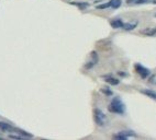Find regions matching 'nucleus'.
I'll use <instances>...</instances> for the list:
<instances>
[{"label":"nucleus","instance_id":"12","mask_svg":"<svg viewBox=\"0 0 156 140\" xmlns=\"http://www.w3.org/2000/svg\"><path fill=\"white\" fill-rule=\"evenodd\" d=\"M136 25H137V23H133V24H130V23H124L122 29H124L125 31H132V30H134L135 28H136Z\"/></svg>","mask_w":156,"mask_h":140},{"label":"nucleus","instance_id":"4","mask_svg":"<svg viewBox=\"0 0 156 140\" xmlns=\"http://www.w3.org/2000/svg\"><path fill=\"white\" fill-rule=\"evenodd\" d=\"M129 136H135L133 131L131 130H127V131H120L118 135H115V139H119V140H127Z\"/></svg>","mask_w":156,"mask_h":140},{"label":"nucleus","instance_id":"20","mask_svg":"<svg viewBox=\"0 0 156 140\" xmlns=\"http://www.w3.org/2000/svg\"><path fill=\"white\" fill-rule=\"evenodd\" d=\"M135 1H136V0H127V3H135Z\"/></svg>","mask_w":156,"mask_h":140},{"label":"nucleus","instance_id":"1","mask_svg":"<svg viewBox=\"0 0 156 140\" xmlns=\"http://www.w3.org/2000/svg\"><path fill=\"white\" fill-rule=\"evenodd\" d=\"M109 111L112 112V113H115V114H124L125 112V106L123 104L121 100L119 99V98H113L109 105Z\"/></svg>","mask_w":156,"mask_h":140},{"label":"nucleus","instance_id":"21","mask_svg":"<svg viewBox=\"0 0 156 140\" xmlns=\"http://www.w3.org/2000/svg\"><path fill=\"white\" fill-rule=\"evenodd\" d=\"M153 3H154V4H156V0H155V1H153Z\"/></svg>","mask_w":156,"mask_h":140},{"label":"nucleus","instance_id":"19","mask_svg":"<svg viewBox=\"0 0 156 140\" xmlns=\"http://www.w3.org/2000/svg\"><path fill=\"white\" fill-rule=\"evenodd\" d=\"M148 1H150V0H136L135 3H136V4H142V3H147Z\"/></svg>","mask_w":156,"mask_h":140},{"label":"nucleus","instance_id":"5","mask_svg":"<svg viewBox=\"0 0 156 140\" xmlns=\"http://www.w3.org/2000/svg\"><path fill=\"white\" fill-rule=\"evenodd\" d=\"M97 45H98V47L100 49H109V48L111 47V42L109 41V39H102V41L98 42Z\"/></svg>","mask_w":156,"mask_h":140},{"label":"nucleus","instance_id":"16","mask_svg":"<svg viewBox=\"0 0 156 140\" xmlns=\"http://www.w3.org/2000/svg\"><path fill=\"white\" fill-rule=\"evenodd\" d=\"M90 56L93 57V64H97V61H98V56H97V53H96V51H91V53H90Z\"/></svg>","mask_w":156,"mask_h":140},{"label":"nucleus","instance_id":"11","mask_svg":"<svg viewBox=\"0 0 156 140\" xmlns=\"http://www.w3.org/2000/svg\"><path fill=\"white\" fill-rule=\"evenodd\" d=\"M142 34L146 35V36H154L156 35V29H145L142 31Z\"/></svg>","mask_w":156,"mask_h":140},{"label":"nucleus","instance_id":"9","mask_svg":"<svg viewBox=\"0 0 156 140\" xmlns=\"http://www.w3.org/2000/svg\"><path fill=\"white\" fill-rule=\"evenodd\" d=\"M123 24H124V23L122 22L120 19H117V20H115V21H112L111 22V26L113 28V29H120V28H123Z\"/></svg>","mask_w":156,"mask_h":140},{"label":"nucleus","instance_id":"3","mask_svg":"<svg viewBox=\"0 0 156 140\" xmlns=\"http://www.w3.org/2000/svg\"><path fill=\"white\" fill-rule=\"evenodd\" d=\"M135 69H136V72L139 73L143 79H145V78H147V77L150 76V70L147 69V68L143 67L142 65L136 64L135 65Z\"/></svg>","mask_w":156,"mask_h":140},{"label":"nucleus","instance_id":"13","mask_svg":"<svg viewBox=\"0 0 156 140\" xmlns=\"http://www.w3.org/2000/svg\"><path fill=\"white\" fill-rule=\"evenodd\" d=\"M122 0H110V4L113 9H118L119 7L121 6Z\"/></svg>","mask_w":156,"mask_h":140},{"label":"nucleus","instance_id":"10","mask_svg":"<svg viewBox=\"0 0 156 140\" xmlns=\"http://www.w3.org/2000/svg\"><path fill=\"white\" fill-rule=\"evenodd\" d=\"M141 92L143 93V94H145V95H147L148 98H151V99L156 100V92H154L152 90H142Z\"/></svg>","mask_w":156,"mask_h":140},{"label":"nucleus","instance_id":"6","mask_svg":"<svg viewBox=\"0 0 156 140\" xmlns=\"http://www.w3.org/2000/svg\"><path fill=\"white\" fill-rule=\"evenodd\" d=\"M105 81L109 84H111V86H118L119 83H120V80L115 79V78H112V77L108 76V77H105Z\"/></svg>","mask_w":156,"mask_h":140},{"label":"nucleus","instance_id":"17","mask_svg":"<svg viewBox=\"0 0 156 140\" xmlns=\"http://www.w3.org/2000/svg\"><path fill=\"white\" fill-rule=\"evenodd\" d=\"M101 91L105 93V94H107V95H112V91H110L109 88H107V86H103L101 89Z\"/></svg>","mask_w":156,"mask_h":140},{"label":"nucleus","instance_id":"2","mask_svg":"<svg viewBox=\"0 0 156 140\" xmlns=\"http://www.w3.org/2000/svg\"><path fill=\"white\" fill-rule=\"evenodd\" d=\"M93 118H95L96 124L98 125V126H103L106 124L105 114L100 109H98V108H96L95 111H93Z\"/></svg>","mask_w":156,"mask_h":140},{"label":"nucleus","instance_id":"8","mask_svg":"<svg viewBox=\"0 0 156 140\" xmlns=\"http://www.w3.org/2000/svg\"><path fill=\"white\" fill-rule=\"evenodd\" d=\"M13 131H16V133H18L19 135L23 136V137H29V138H32V137H33V136H32L31 134H29L28 131H24V130H22V129H20V128L13 127Z\"/></svg>","mask_w":156,"mask_h":140},{"label":"nucleus","instance_id":"14","mask_svg":"<svg viewBox=\"0 0 156 140\" xmlns=\"http://www.w3.org/2000/svg\"><path fill=\"white\" fill-rule=\"evenodd\" d=\"M69 3H70V4H74V6L80 7L81 9H83V8H86V7L89 6V3H87V2H69Z\"/></svg>","mask_w":156,"mask_h":140},{"label":"nucleus","instance_id":"22","mask_svg":"<svg viewBox=\"0 0 156 140\" xmlns=\"http://www.w3.org/2000/svg\"><path fill=\"white\" fill-rule=\"evenodd\" d=\"M155 18H156V14H155Z\"/></svg>","mask_w":156,"mask_h":140},{"label":"nucleus","instance_id":"15","mask_svg":"<svg viewBox=\"0 0 156 140\" xmlns=\"http://www.w3.org/2000/svg\"><path fill=\"white\" fill-rule=\"evenodd\" d=\"M109 7H111V4H110V1L107 3H102V4H99V6H97V9L101 10V9H107V8H109Z\"/></svg>","mask_w":156,"mask_h":140},{"label":"nucleus","instance_id":"18","mask_svg":"<svg viewBox=\"0 0 156 140\" xmlns=\"http://www.w3.org/2000/svg\"><path fill=\"white\" fill-rule=\"evenodd\" d=\"M8 138L9 139H17V140H20V139H23V136H21V135H19V136H16V135H9L8 136Z\"/></svg>","mask_w":156,"mask_h":140},{"label":"nucleus","instance_id":"7","mask_svg":"<svg viewBox=\"0 0 156 140\" xmlns=\"http://www.w3.org/2000/svg\"><path fill=\"white\" fill-rule=\"evenodd\" d=\"M0 129L3 131H13L12 126L5 123V121H0Z\"/></svg>","mask_w":156,"mask_h":140}]
</instances>
